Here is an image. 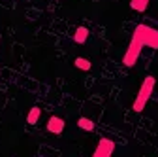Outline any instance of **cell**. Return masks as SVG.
<instances>
[{"mask_svg":"<svg viewBox=\"0 0 158 157\" xmlns=\"http://www.w3.org/2000/svg\"><path fill=\"white\" fill-rule=\"evenodd\" d=\"M154 85H156V78H154V76H147L145 80H143V85H141L139 93H137L135 101H134V112H135V114L143 112L147 101L151 99V95H152V91H154Z\"/></svg>","mask_w":158,"mask_h":157,"instance_id":"6da1fadb","label":"cell"},{"mask_svg":"<svg viewBox=\"0 0 158 157\" xmlns=\"http://www.w3.org/2000/svg\"><path fill=\"white\" fill-rule=\"evenodd\" d=\"M135 38H139V42L143 46H149L152 49H158V30L149 27V25H137L134 29V34Z\"/></svg>","mask_w":158,"mask_h":157,"instance_id":"7a4b0ae2","label":"cell"},{"mask_svg":"<svg viewBox=\"0 0 158 157\" xmlns=\"http://www.w3.org/2000/svg\"><path fill=\"white\" fill-rule=\"evenodd\" d=\"M143 47H145V46L139 42V38L132 36L130 46H128V49H126V53H124V59H123L124 66H134V65L137 63V59H139V55H141V49H143Z\"/></svg>","mask_w":158,"mask_h":157,"instance_id":"3957f363","label":"cell"},{"mask_svg":"<svg viewBox=\"0 0 158 157\" xmlns=\"http://www.w3.org/2000/svg\"><path fill=\"white\" fill-rule=\"evenodd\" d=\"M113 151H115V142L111 138H104L102 136V138L98 140V146H96L92 157H111Z\"/></svg>","mask_w":158,"mask_h":157,"instance_id":"277c9868","label":"cell"},{"mask_svg":"<svg viewBox=\"0 0 158 157\" xmlns=\"http://www.w3.org/2000/svg\"><path fill=\"white\" fill-rule=\"evenodd\" d=\"M64 127H66L64 119H62V117H58V115H51L49 119H47V131L51 134H62Z\"/></svg>","mask_w":158,"mask_h":157,"instance_id":"5b68a950","label":"cell"},{"mask_svg":"<svg viewBox=\"0 0 158 157\" xmlns=\"http://www.w3.org/2000/svg\"><path fill=\"white\" fill-rule=\"evenodd\" d=\"M89 38V29L87 27H77L75 29V34H73V42L75 44H85Z\"/></svg>","mask_w":158,"mask_h":157,"instance_id":"8992f818","label":"cell"},{"mask_svg":"<svg viewBox=\"0 0 158 157\" xmlns=\"http://www.w3.org/2000/svg\"><path fill=\"white\" fill-rule=\"evenodd\" d=\"M77 127L81 131H85V132H92L94 131V121L89 119V117H79V119H77Z\"/></svg>","mask_w":158,"mask_h":157,"instance_id":"52a82bcc","label":"cell"},{"mask_svg":"<svg viewBox=\"0 0 158 157\" xmlns=\"http://www.w3.org/2000/svg\"><path fill=\"white\" fill-rule=\"evenodd\" d=\"M40 114H42V110H40L38 106H32L30 112L27 114V123H28V125H36L38 119H40Z\"/></svg>","mask_w":158,"mask_h":157,"instance_id":"ba28073f","label":"cell"},{"mask_svg":"<svg viewBox=\"0 0 158 157\" xmlns=\"http://www.w3.org/2000/svg\"><path fill=\"white\" fill-rule=\"evenodd\" d=\"M130 8H132L134 11L143 13V11L149 8V0H130Z\"/></svg>","mask_w":158,"mask_h":157,"instance_id":"9c48e42d","label":"cell"},{"mask_svg":"<svg viewBox=\"0 0 158 157\" xmlns=\"http://www.w3.org/2000/svg\"><path fill=\"white\" fill-rule=\"evenodd\" d=\"M73 65H75L79 70H83V72H89V70L92 68V63L89 61V59H85V57H77L75 61H73Z\"/></svg>","mask_w":158,"mask_h":157,"instance_id":"30bf717a","label":"cell"}]
</instances>
